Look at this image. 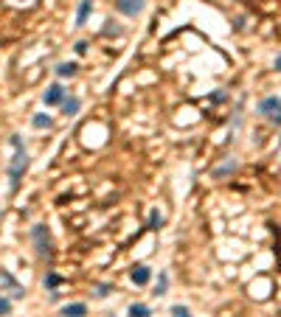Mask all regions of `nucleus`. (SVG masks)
Here are the masks:
<instances>
[{"label":"nucleus","mask_w":281,"mask_h":317,"mask_svg":"<svg viewBox=\"0 0 281 317\" xmlns=\"http://www.w3.org/2000/svg\"><path fill=\"white\" fill-rule=\"evenodd\" d=\"M259 112H262L270 124H281V98L279 95H267V98H262V101H259Z\"/></svg>","instance_id":"1"},{"label":"nucleus","mask_w":281,"mask_h":317,"mask_svg":"<svg viewBox=\"0 0 281 317\" xmlns=\"http://www.w3.org/2000/svg\"><path fill=\"white\" fill-rule=\"evenodd\" d=\"M115 9L127 17H135V14L143 11V0H115Z\"/></svg>","instance_id":"2"},{"label":"nucleus","mask_w":281,"mask_h":317,"mask_svg":"<svg viewBox=\"0 0 281 317\" xmlns=\"http://www.w3.org/2000/svg\"><path fill=\"white\" fill-rule=\"evenodd\" d=\"M28 166V154H26V149H17V154H14V160H11V169H9V174H11V180H17L20 177V172Z\"/></svg>","instance_id":"3"},{"label":"nucleus","mask_w":281,"mask_h":317,"mask_svg":"<svg viewBox=\"0 0 281 317\" xmlns=\"http://www.w3.org/2000/svg\"><path fill=\"white\" fill-rule=\"evenodd\" d=\"M43 101L48 104V107L65 101V90H62V85H51V87H48V90H45V95H43Z\"/></svg>","instance_id":"4"},{"label":"nucleus","mask_w":281,"mask_h":317,"mask_svg":"<svg viewBox=\"0 0 281 317\" xmlns=\"http://www.w3.org/2000/svg\"><path fill=\"white\" fill-rule=\"evenodd\" d=\"M34 244H37V253H48V230L43 225L34 227Z\"/></svg>","instance_id":"5"},{"label":"nucleus","mask_w":281,"mask_h":317,"mask_svg":"<svg viewBox=\"0 0 281 317\" xmlns=\"http://www.w3.org/2000/svg\"><path fill=\"white\" fill-rule=\"evenodd\" d=\"M149 278H152V272H149V267H143V264H138V267H132V281L138 283V286H146V283H149Z\"/></svg>","instance_id":"6"},{"label":"nucleus","mask_w":281,"mask_h":317,"mask_svg":"<svg viewBox=\"0 0 281 317\" xmlns=\"http://www.w3.org/2000/svg\"><path fill=\"white\" fill-rule=\"evenodd\" d=\"M62 315L65 317H85L88 315V309H85V303H70V306L62 309Z\"/></svg>","instance_id":"7"},{"label":"nucleus","mask_w":281,"mask_h":317,"mask_svg":"<svg viewBox=\"0 0 281 317\" xmlns=\"http://www.w3.org/2000/svg\"><path fill=\"white\" fill-rule=\"evenodd\" d=\"M79 107H82L79 98H65V101H62V112H65V115H76Z\"/></svg>","instance_id":"8"},{"label":"nucleus","mask_w":281,"mask_h":317,"mask_svg":"<svg viewBox=\"0 0 281 317\" xmlns=\"http://www.w3.org/2000/svg\"><path fill=\"white\" fill-rule=\"evenodd\" d=\"M90 9H93V3H90V0H82V3H79V14H76V26H85Z\"/></svg>","instance_id":"9"},{"label":"nucleus","mask_w":281,"mask_h":317,"mask_svg":"<svg viewBox=\"0 0 281 317\" xmlns=\"http://www.w3.org/2000/svg\"><path fill=\"white\" fill-rule=\"evenodd\" d=\"M130 317H149V306H143V303H132V306H130Z\"/></svg>","instance_id":"10"},{"label":"nucleus","mask_w":281,"mask_h":317,"mask_svg":"<svg viewBox=\"0 0 281 317\" xmlns=\"http://www.w3.org/2000/svg\"><path fill=\"white\" fill-rule=\"evenodd\" d=\"M56 73H59L62 79H65V76H73V73H76V65H73V62H62L59 68H56Z\"/></svg>","instance_id":"11"},{"label":"nucleus","mask_w":281,"mask_h":317,"mask_svg":"<svg viewBox=\"0 0 281 317\" xmlns=\"http://www.w3.org/2000/svg\"><path fill=\"white\" fill-rule=\"evenodd\" d=\"M34 127H51V118H48V115H34Z\"/></svg>","instance_id":"12"},{"label":"nucleus","mask_w":281,"mask_h":317,"mask_svg":"<svg viewBox=\"0 0 281 317\" xmlns=\"http://www.w3.org/2000/svg\"><path fill=\"white\" fill-rule=\"evenodd\" d=\"M163 225V216L158 214V211H152V216H149V227H160Z\"/></svg>","instance_id":"13"},{"label":"nucleus","mask_w":281,"mask_h":317,"mask_svg":"<svg viewBox=\"0 0 281 317\" xmlns=\"http://www.w3.org/2000/svg\"><path fill=\"white\" fill-rule=\"evenodd\" d=\"M172 317H188V309L186 306H172Z\"/></svg>","instance_id":"14"},{"label":"nucleus","mask_w":281,"mask_h":317,"mask_svg":"<svg viewBox=\"0 0 281 317\" xmlns=\"http://www.w3.org/2000/svg\"><path fill=\"white\" fill-rule=\"evenodd\" d=\"M9 309H11V303L6 298H0V315H9Z\"/></svg>","instance_id":"15"},{"label":"nucleus","mask_w":281,"mask_h":317,"mask_svg":"<svg viewBox=\"0 0 281 317\" xmlns=\"http://www.w3.org/2000/svg\"><path fill=\"white\" fill-rule=\"evenodd\" d=\"M56 283H59V278H56V275H48V278H45V286H51V289H53V286H56Z\"/></svg>","instance_id":"16"},{"label":"nucleus","mask_w":281,"mask_h":317,"mask_svg":"<svg viewBox=\"0 0 281 317\" xmlns=\"http://www.w3.org/2000/svg\"><path fill=\"white\" fill-rule=\"evenodd\" d=\"M9 3H14V6H31L34 0H9Z\"/></svg>","instance_id":"17"},{"label":"nucleus","mask_w":281,"mask_h":317,"mask_svg":"<svg viewBox=\"0 0 281 317\" xmlns=\"http://www.w3.org/2000/svg\"><path fill=\"white\" fill-rule=\"evenodd\" d=\"M276 68H279V70H281V56H276Z\"/></svg>","instance_id":"18"}]
</instances>
